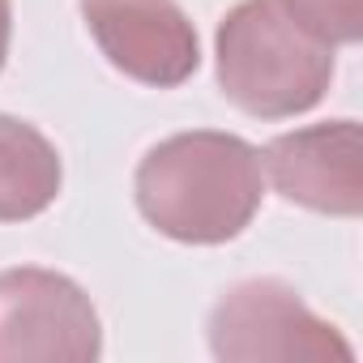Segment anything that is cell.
Segmentation results:
<instances>
[{
    "mask_svg": "<svg viewBox=\"0 0 363 363\" xmlns=\"http://www.w3.org/2000/svg\"><path fill=\"white\" fill-rule=\"evenodd\" d=\"M137 210L141 218L175 240L214 248L248 231L265 197L261 150L235 133L193 128L145 150L137 162Z\"/></svg>",
    "mask_w": 363,
    "mask_h": 363,
    "instance_id": "6da1fadb",
    "label": "cell"
},
{
    "mask_svg": "<svg viewBox=\"0 0 363 363\" xmlns=\"http://www.w3.org/2000/svg\"><path fill=\"white\" fill-rule=\"evenodd\" d=\"M214 73L227 103L257 120L312 111L333 82V48L299 26L278 0H240L218 22Z\"/></svg>",
    "mask_w": 363,
    "mask_h": 363,
    "instance_id": "7a4b0ae2",
    "label": "cell"
},
{
    "mask_svg": "<svg viewBox=\"0 0 363 363\" xmlns=\"http://www.w3.org/2000/svg\"><path fill=\"white\" fill-rule=\"evenodd\" d=\"M210 350L223 363H350L354 350L337 325L320 320L295 286L248 278L223 291L210 312Z\"/></svg>",
    "mask_w": 363,
    "mask_h": 363,
    "instance_id": "3957f363",
    "label": "cell"
},
{
    "mask_svg": "<svg viewBox=\"0 0 363 363\" xmlns=\"http://www.w3.org/2000/svg\"><path fill=\"white\" fill-rule=\"evenodd\" d=\"M103 325L90 295L56 269L0 274V363H94Z\"/></svg>",
    "mask_w": 363,
    "mask_h": 363,
    "instance_id": "277c9868",
    "label": "cell"
},
{
    "mask_svg": "<svg viewBox=\"0 0 363 363\" xmlns=\"http://www.w3.org/2000/svg\"><path fill=\"white\" fill-rule=\"evenodd\" d=\"M82 18L107 65L141 86L175 90L201 65V43L175 0H82Z\"/></svg>",
    "mask_w": 363,
    "mask_h": 363,
    "instance_id": "5b68a950",
    "label": "cell"
},
{
    "mask_svg": "<svg viewBox=\"0 0 363 363\" xmlns=\"http://www.w3.org/2000/svg\"><path fill=\"white\" fill-rule=\"evenodd\" d=\"M261 171L282 201L329 218L363 214V133L354 120H325L274 137Z\"/></svg>",
    "mask_w": 363,
    "mask_h": 363,
    "instance_id": "8992f818",
    "label": "cell"
},
{
    "mask_svg": "<svg viewBox=\"0 0 363 363\" xmlns=\"http://www.w3.org/2000/svg\"><path fill=\"white\" fill-rule=\"evenodd\" d=\"M65 184L56 145L26 120L0 111V223L39 218Z\"/></svg>",
    "mask_w": 363,
    "mask_h": 363,
    "instance_id": "52a82bcc",
    "label": "cell"
},
{
    "mask_svg": "<svg viewBox=\"0 0 363 363\" xmlns=\"http://www.w3.org/2000/svg\"><path fill=\"white\" fill-rule=\"evenodd\" d=\"M278 5L329 48L363 39V0H278Z\"/></svg>",
    "mask_w": 363,
    "mask_h": 363,
    "instance_id": "ba28073f",
    "label": "cell"
},
{
    "mask_svg": "<svg viewBox=\"0 0 363 363\" xmlns=\"http://www.w3.org/2000/svg\"><path fill=\"white\" fill-rule=\"evenodd\" d=\"M9 35H13V9L9 0H0V69H5V56H9Z\"/></svg>",
    "mask_w": 363,
    "mask_h": 363,
    "instance_id": "9c48e42d",
    "label": "cell"
}]
</instances>
